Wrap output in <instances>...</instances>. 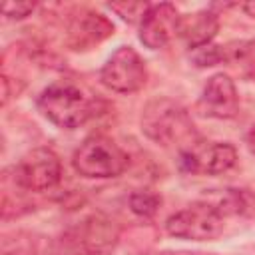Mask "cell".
<instances>
[{"label": "cell", "mask_w": 255, "mask_h": 255, "mask_svg": "<svg viewBox=\"0 0 255 255\" xmlns=\"http://www.w3.org/2000/svg\"><path fill=\"white\" fill-rule=\"evenodd\" d=\"M197 110L201 116L215 120H231L239 112V94L231 76L219 72L207 78L201 96L197 100Z\"/></svg>", "instance_id": "cell-10"}, {"label": "cell", "mask_w": 255, "mask_h": 255, "mask_svg": "<svg viewBox=\"0 0 255 255\" xmlns=\"http://www.w3.org/2000/svg\"><path fill=\"white\" fill-rule=\"evenodd\" d=\"M237 163V149L229 141H197L179 151V169L185 173L219 175Z\"/></svg>", "instance_id": "cell-8"}, {"label": "cell", "mask_w": 255, "mask_h": 255, "mask_svg": "<svg viewBox=\"0 0 255 255\" xmlns=\"http://www.w3.org/2000/svg\"><path fill=\"white\" fill-rule=\"evenodd\" d=\"M247 16H251V18H255V0H251V2H243L241 6H239Z\"/></svg>", "instance_id": "cell-22"}, {"label": "cell", "mask_w": 255, "mask_h": 255, "mask_svg": "<svg viewBox=\"0 0 255 255\" xmlns=\"http://www.w3.org/2000/svg\"><path fill=\"white\" fill-rule=\"evenodd\" d=\"M247 147H249L251 155H255V124H253V128L247 133Z\"/></svg>", "instance_id": "cell-21"}, {"label": "cell", "mask_w": 255, "mask_h": 255, "mask_svg": "<svg viewBox=\"0 0 255 255\" xmlns=\"http://www.w3.org/2000/svg\"><path fill=\"white\" fill-rule=\"evenodd\" d=\"M110 36H114V24L96 10L80 8L66 20V46L70 50H92Z\"/></svg>", "instance_id": "cell-9"}, {"label": "cell", "mask_w": 255, "mask_h": 255, "mask_svg": "<svg viewBox=\"0 0 255 255\" xmlns=\"http://www.w3.org/2000/svg\"><path fill=\"white\" fill-rule=\"evenodd\" d=\"M179 12L169 2L151 4L139 22V42L149 50H159L169 44L173 36H177Z\"/></svg>", "instance_id": "cell-11"}, {"label": "cell", "mask_w": 255, "mask_h": 255, "mask_svg": "<svg viewBox=\"0 0 255 255\" xmlns=\"http://www.w3.org/2000/svg\"><path fill=\"white\" fill-rule=\"evenodd\" d=\"M151 255H175V253H171V251H159V253H151Z\"/></svg>", "instance_id": "cell-23"}, {"label": "cell", "mask_w": 255, "mask_h": 255, "mask_svg": "<svg viewBox=\"0 0 255 255\" xmlns=\"http://www.w3.org/2000/svg\"><path fill=\"white\" fill-rule=\"evenodd\" d=\"M219 30V16L213 10H197L179 16L177 22V36L191 48H201L211 44Z\"/></svg>", "instance_id": "cell-12"}, {"label": "cell", "mask_w": 255, "mask_h": 255, "mask_svg": "<svg viewBox=\"0 0 255 255\" xmlns=\"http://www.w3.org/2000/svg\"><path fill=\"white\" fill-rule=\"evenodd\" d=\"M34 10H36L34 2H6L2 6V14L6 20H22L30 16Z\"/></svg>", "instance_id": "cell-19"}, {"label": "cell", "mask_w": 255, "mask_h": 255, "mask_svg": "<svg viewBox=\"0 0 255 255\" xmlns=\"http://www.w3.org/2000/svg\"><path fill=\"white\" fill-rule=\"evenodd\" d=\"M76 173L90 179H110L122 175L129 165V155L112 137L94 133L86 137L72 155Z\"/></svg>", "instance_id": "cell-3"}, {"label": "cell", "mask_w": 255, "mask_h": 255, "mask_svg": "<svg viewBox=\"0 0 255 255\" xmlns=\"http://www.w3.org/2000/svg\"><path fill=\"white\" fill-rule=\"evenodd\" d=\"M151 4L147 2H116V4H110V10L116 12L122 20L129 22V24H139L145 16V12L149 10Z\"/></svg>", "instance_id": "cell-17"}, {"label": "cell", "mask_w": 255, "mask_h": 255, "mask_svg": "<svg viewBox=\"0 0 255 255\" xmlns=\"http://www.w3.org/2000/svg\"><path fill=\"white\" fill-rule=\"evenodd\" d=\"M128 201H129V209L135 215L143 217V219L153 217L159 211V205H161V197L157 193L149 191V189H137V191H133Z\"/></svg>", "instance_id": "cell-16"}, {"label": "cell", "mask_w": 255, "mask_h": 255, "mask_svg": "<svg viewBox=\"0 0 255 255\" xmlns=\"http://www.w3.org/2000/svg\"><path fill=\"white\" fill-rule=\"evenodd\" d=\"M62 179V161L50 147H36L12 167V183L22 191H48Z\"/></svg>", "instance_id": "cell-5"}, {"label": "cell", "mask_w": 255, "mask_h": 255, "mask_svg": "<svg viewBox=\"0 0 255 255\" xmlns=\"http://www.w3.org/2000/svg\"><path fill=\"white\" fill-rule=\"evenodd\" d=\"M38 112L62 129H74L102 114L106 106L98 96L88 94L84 88L62 80L44 88L36 100Z\"/></svg>", "instance_id": "cell-1"}, {"label": "cell", "mask_w": 255, "mask_h": 255, "mask_svg": "<svg viewBox=\"0 0 255 255\" xmlns=\"http://www.w3.org/2000/svg\"><path fill=\"white\" fill-rule=\"evenodd\" d=\"M223 215L211 201H195L165 219V231L175 239L211 241L223 233Z\"/></svg>", "instance_id": "cell-4"}, {"label": "cell", "mask_w": 255, "mask_h": 255, "mask_svg": "<svg viewBox=\"0 0 255 255\" xmlns=\"http://www.w3.org/2000/svg\"><path fill=\"white\" fill-rule=\"evenodd\" d=\"M139 126L147 139L163 147H179L181 151L199 141L189 112L165 96L153 98L143 106Z\"/></svg>", "instance_id": "cell-2"}, {"label": "cell", "mask_w": 255, "mask_h": 255, "mask_svg": "<svg viewBox=\"0 0 255 255\" xmlns=\"http://www.w3.org/2000/svg\"><path fill=\"white\" fill-rule=\"evenodd\" d=\"M219 48L221 64H227L245 80H255V40H233Z\"/></svg>", "instance_id": "cell-13"}, {"label": "cell", "mask_w": 255, "mask_h": 255, "mask_svg": "<svg viewBox=\"0 0 255 255\" xmlns=\"http://www.w3.org/2000/svg\"><path fill=\"white\" fill-rule=\"evenodd\" d=\"M213 205L219 209L223 217L227 215L251 217L255 215V193L243 187H229V189H223L221 197Z\"/></svg>", "instance_id": "cell-15"}, {"label": "cell", "mask_w": 255, "mask_h": 255, "mask_svg": "<svg viewBox=\"0 0 255 255\" xmlns=\"http://www.w3.org/2000/svg\"><path fill=\"white\" fill-rule=\"evenodd\" d=\"M193 62L197 66H215V64H221V48L219 46H213V44L195 48Z\"/></svg>", "instance_id": "cell-18"}, {"label": "cell", "mask_w": 255, "mask_h": 255, "mask_svg": "<svg viewBox=\"0 0 255 255\" xmlns=\"http://www.w3.org/2000/svg\"><path fill=\"white\" fill-rule=\"evenodd\" d=\"M0 82H2V106H6L10 100V78L6 74H2Z\"/></svg>", "instance_id": "cell-20"}, {"label": "cell", "mask_w": 255, "mask_h": 255, "mask_svg": "<svg viewBox=\"0 0 255 255\" xmlns=\"http://www.w3.org/2000/svg\"><path fill=\"white\" fill-rule=\"evenodd\" d=\"M2 255H50V241L34 231H12L2 237Z\"/></svg>", "instance_id": "cell-14"}, {"label": "cell", "mask_w": 255, "mask_h": 255, "mask_svg": "<svg viewBox=\"0 0 255 255\" xmlns=\"http://www.w3.org/2000/svg\"><path fill=\"white\" fill-rule=\"evenodd\" d=\"M100 82L116 94L139 92L147 82L145 62L131 46H120L102 66Z\"/></svg>", "instance_id": "cell-6"}, {"label": "cell", "mask_w": 255, "mask_h": 255, "mask_svg": "<svg viewBox=\"0 0 255 255\" xmlns=\"http://www.w3.org/2000/svg\"><path fill=\"white\" fill-rule=\"evenodd\" d=\"M122 225L104 213H92L68 233V245L76 255H102L116 247Z\"/></svg>", "instance_id": "cell-7"}]
</instances>
